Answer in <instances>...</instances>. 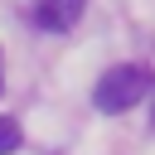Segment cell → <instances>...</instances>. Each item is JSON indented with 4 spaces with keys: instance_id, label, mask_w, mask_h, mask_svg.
Masks as SVG:
<instances>
[{
    "instance_id": "6da1fadb",
    "label": "cell",
    "mask_w": 155,
    "mask_h": 155,
    "mask_svg": "<svg viewBox=\"0 0 155 155\" xmlns=\"http://www.w3.org/2000/svg\"><path fill=\"white\" fill-rule=\"evenodd\" d=\"M155 87V78L140 68V63H121V68H111L107 78H97V87H92V102H97V111H131L145 92Z\"/></svg>"
},
{
    "instance_id": "7a4b0ae2",
    "label": "cell",
    "mask_w": 155,
    "mask_h": 155,
    "mask_svg": "<svg viewBox=\"0 0 155 155\" xmlns=\"http://www.w3.org/2000/svg\"><path fill=\"white\" fill-rule=\"evenodd\" d=\"M82 5H87V0H39L34 19H39L44 29H73L78 15H82Z\"/></svg>"
},
{
    "instance_id": "3957f363",
    "label": "cell",
    "mask_w": 155,
    "mask_h": 155,
    "mask_svg": "<svg viewBox=\"0 0 155 155\" xmlns=\"http://www.w3.org/2000/svg\"><path fill=\"white\" fill-rule=\"evenodd\" d=\"M15 150H19V121L0 116V155H15Z\"/></svg>"
},
{
    "instance_id": "277c9868",
    "label": "cell",
    "mask_w": 155,
    "mask_h": 155,
    "mask_svg": "<svg viewBox=\"0 0 155 155\" xmlns=\"http://www.w3.org/2000/svg\"><path fill=\"white\" fill-rule=\"evenodd\" d=\"M150 121H155V107H150Z\"/></svg>"
}]
</instances>
